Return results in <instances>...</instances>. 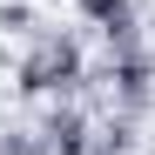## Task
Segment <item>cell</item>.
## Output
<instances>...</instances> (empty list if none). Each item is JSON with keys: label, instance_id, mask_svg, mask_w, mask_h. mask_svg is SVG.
Wrapping results in <instances>:
<instances>
[{"label": "cell", "instance_id": "4", "mask_svg": "<svg viewBox=\"0 0 155 155\" xmlns=\"http://www.w3.org/2000/svg\"><path fill=\"white\" fill-rule=\"evenodd\" d=\"M0 135H7V121H0Z\"/></svg>", "mask_w": 155, "mask_h": 155}, {"label": "cell", "instance_id": "3", "mask_svg": "<svg viewBox=\"0 0 155 155\" xmlns=\"http://www.w3.org/2000/svg\"><path fill=\"white\" fill-rule=\"evenodd\" d=\"M0 155H54V148H47V135H41V128H14V121H7Z\"/></svg>", "mask_w": 155, "mask_h": 155}, {"label": "cell", "instance_id": "2", "mask_svg": "<svg viewBox=\"0 0 155 155\" xmlns=\"http://www.w3.org/2000/svg\"><path fill=\"white\" fill-rule=\"evenodd\" d=\"M0 34H14V41H41V27H34V0H7V7H0Z\"/></svg>", "mask_w": 155, "mask_h": 155}, {"label": "cell", "instance_id": "1", "mask_svg": "<svg viewBox=\"0 0 155 155\" xmlns=\"http://www.w3.org/2000/svg\"><path fill=\"white\" fill-rule=\"evenodd\" d=\"M94 81L88 74V54L74 34H41L20 61V94H81Z\"/></svg>", "mask_w": 155, "mask_h": 155}]
</instances>
